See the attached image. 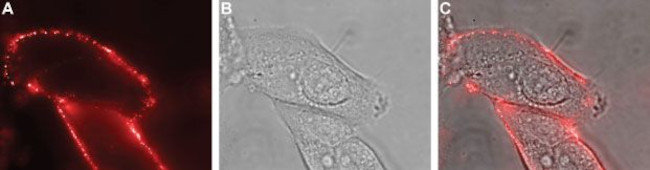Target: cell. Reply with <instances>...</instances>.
Returning <instances> with one entry per match:
<instances>
[{
	"mask_svg": "<svg viewBox=\"0 0 650 170\" xmlns=\"http://www.w3.org/2000/svg\"><path fill=\"white\" fill-rule=\"evenodd\" d=\"M276 106L293 138H306L336 148L355 135L353 123L333 113L281 101Z\"/></svg>",
	"mask_w": 650,
	"mask_h": 170,
	"instance_id": "6da1fadb",
	"label": "cell"
},
{
	"mask_svg": "<svg viewBox=\"0 0 650 170\" xmlns=\"http://www.w3.org/2000/svg\"><path fill=\"white\" fill-rule=\"evenodd\" d=\"M337 169L385 170L387 167L378 153L356 134L341 142L335 149Z\"/></svg>",
	"mask_w": 650,
	"mask_h": 170,
	"instance_id": "7a4b0ae2",
	"label": "cell"
}]
</instances>
